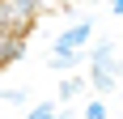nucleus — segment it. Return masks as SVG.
<instances>
[{
    "label": "nucleus",
    "instance_id": "39448f33",
    "mask_svg": "<svg viewBox=\"0 0 123 119\" xmlns=\"http://www.w3.org/2000/svg\"><path fill=\"white\" fill-rule=\"evenodd\" d=\"M55 111H60L55 98H47V102H30V106H25V119H55Z\"/></svg>",
    "mask_w": 123,
    "mask_h": 119
},
{
    "label": "nucleus",
    "instance_id": "f257e3e1",
    "mask_svg": "<svg viewBox=\"0 0 123 119\" xmlns=\"http://www.w3.org/2000/svg\"><path fill=\"white\" fill-rule=\"evenodd\" d=\"M85 68H89V89L98 98H111L115 89H119V72H123V60L115 55V43L106 38V43H89L85 47Z\"/></svg>",
    "mask_w": 123,
    "mask_h": 119
},
{
    "label": "nucleus",
    "instance_id": "7ed1b4c3",
    "mask_svg": "<svg viewBox=\"0 0 123 119\" xmlns=\"http://www.w3.org/2000/svg\"><path fill=\"white\" fill-rule=\"evenodd\" d=\"M85 89H89V81L81 77V72H60V85H55V102H64V106H68V102H76Z\"/></svg>",
    "mask_w": 123,
    "mask_h": 119
},
{
    "label": "nucleus",
    "instance_id": "20e7f679",
    "mask_svg": "<svg viewBox=\"0 0 123 119\" xmlns=\"http://www.w3.org/2000/svg\"><path fill=\"white\" fill-rule=\"evenodd\" d=\"M47 68H55V72H81L85 68V51H51Z\"/></svg>",
    "mask_w": 123,
    "mask_h": 119
},
{
    "label": "nucleus",
    "instance_id": "1a4fd4ad",
    "mask_svg": "<svg viewBox=\"0 0 123 119\" xmlns=\"http://www.w3.org/2000/svg\"><path fill=\"white\" fill-rule=\"evenodd\" d=\"M55 119H81V115H72V111H68V106L60 102V111H55Z\"/></svg>",
    "mask_w": 123,
    "mask_h": 119
},
{
    "label": "nucleus",
    "instance_id": "f03ea898",
    "mask_svg": "<svg viewBox=\"0 0 123 119\" xmlns=\"http://www.w3.org/2000/svg\"><path fill=\"white\" fill-rule=\"evenodd\" d=\"M89 43H93V17H76L72 26H64L55 34L51 51H85Z\"/></svg>",
    "mask_w": 123,
    "mask_h": 119
},
{
    "label": "nucleus",
    "instance_id": "6e6552de",
    "mask_svg": "<svg viewBox=\"0 0 123 119\" xmlns=\"http://www.w3.org/2000/svg\"><path fill=\"white\" fill-rule=\"evenodd\" d=\"M106 9H111L115 17H123V0H106Z\"/></svg>",
    "mask_w": 123,
    "mask_h": 119
},
{
    "label": "nucleus",
    "instance_id": "423d86ee",
    "mask_svg": "<svg viewBox=\"0 0 123 119\" xmlns=\"http://www.w3.org/2000/svg\"><path fill=\"white\" fill-rule=\"evenodd\" d=\"M81 119H106V98L93 94V98L85 102V111H81Z\"/></svg>",
    "mask_w": 123,
    "mask_h": 119
},
{
    "label": "nucleus",
    "instance_id": "0eeeda50",
    "mask_svg": "<svg viewBox=\"0 0 123 119\" xmlns=\"http://www.w3.org/2000/svg\"><path fill=\"white\" fill-rule=\"evenodd\" d=\"M0 102H13V106H30V94H25V89H0Z\"/></svg>",
    "mask_w": 123,
    "mask_h": 119
}]
</instances>
